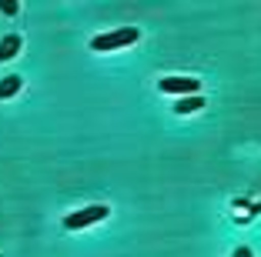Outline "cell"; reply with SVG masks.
<instances>
[{"label":"cell","instance_id":"obj_1","mask_svg":"<svg viewBox=\"0 0 261 257\" xmlns=\"http://www.w3.org/2000/svg\"><path fill=\"white\" fill-rule=\"evenodd\" d=\"M138 40V27H121V31L100 34V37L91 40V50H121V47H130Z\"/></svg>","mask_w":261,"mask_h":257},{"label":"cell","instance_id":"obj_2","mask_svg":"<svg viewBox=\"0 0 261 257\" xmlns=\"http://www.w3.org/2000/svg\"><path fill=\"white\" fill-rule=\"evenodd\" d=\"M108 214H111L108 204H91V207H84V211L67 214V217H64V227H67V231H81V227H91V224H97V220H104Z\"/></svg>","mask_w":261,"mask_h":257},{"label":"cell","instance_id":"obj_3","mask_svg":"<svg viewBox=\"0 0 261 257\" xmlns=\"http://www.w3.org/2000/svg\"><path fill=\"white\" fill-rule=\"evenodd\" d=\"M158 91L174 94V97H194L201 91V80L198 77H161L158 80Z\"/></svg>","mask_w":261,"mask_h":257},{"label":"cell","instance_id":"obj_4","mask_svg":"<svg viewBox=\"0 0 261 257\" xmlns=\"http://www.w3.org/2000/svg\"><path fill=\"white\" fill-rule=\"evenodd\" d=\"M20 47H23L20 34H4V37H0V64H4V61H14L17 53H20Z\"/></svg>","mask_w":261,"mask_h":257},{"label":"cell","instance_id":"obj_5","mask_svg":"<svg viewBox=\"0 0 261 257\" xmlns=\"http://www.w3.org/2000/svg\"><path fill=\"white\" fill-rule=\"evenodd\" d=\"M20 87H23V80H20L17 74L4 77V80H0V100H7V97H17V94H20Z\"/></svg>","mask_w":261,"mask_h":257},{"label":"cell","instance_id":"obj_6","mask_svg":"<svg viewBox=\"0 0 261 257\" xmlns=\"http://www.w3.org/2000/svg\"><path fill=\"white\" fill-rule=\"evenodd\" d=\"M204 107V97L201 94H194V97H181L174 104V113H194V110H201Z\"/></svg>","mask_w":261,"mask_h":257},{"label":"cell","instance_id":"obj_7","mask_svg":"<svg viewBox=\"0 0 261 257\" xmlns=\"http://www.w3.org/2000/svg\"><path fill=\"white\" fill-rule=\"evenodd\" d=\"M17 10H20V4H17V0H0V14H4V17H14Z\"/></svg>","mask_w":261,"mask_h":257},{"label":"cell","instance_id":"obj_8","mask_svg":"<svg viewBox=\"0 0 261 257\" xmlns=\"http://www.w3.org/2000/svg\"><path fill=\"white\" fill-rule=\"evenodd\" d=\"M231 257H254V250L251 247H234V254Z\"/></svg>","mask_w":261,"mask_h":257}]
</instances>
